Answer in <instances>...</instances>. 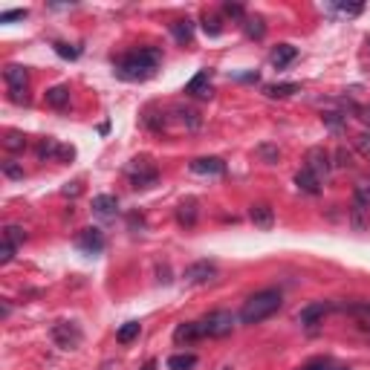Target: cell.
Wrapping results in <instances>:
<instances>
[{
	"mask_svg": "<svg viewBox=\"0 0 370 370\" xmlns=\"http://www.w3.org/2000/svg\"><path fill=\"white\" fill-rule=\"evenodd\" d=\"M159 61V50H136V53H127L116 61V75L122 82H148V78L156 73Z\"/></svg>",
	"mask_w": 370,
	"mask_h": 370,
	"instance_id": "cell-1",
	"label": "cell"
},
{
	"mask_svg": "<svg viewBox=\"0 0 370 370\" xmlns=\"http://www.w3.org/2000/svg\"><path fill=\"white\" fill-rule=\"evenodd\" d=\"M281 293L278 289H261V293H255L252 298H246V304L240 307V324H261V321H266L269 315H275L281 310Z\"/></svg>",
	"mask_w": 370,
	"mask_h": 370,
	"instance_id": "cell-2",
	"label": "cell"
},
{
	"mask_svg": "<svg viewBox=\"0 0 370 370\" xmlns=\"http://www.w3.org/2000/svg\"><path fill=\"white\" fill-rule=\"evenodd\" d=\"M197 330H200V339H223L234 330V315L229 310H214L197 321Z\"/></svg>",
	"mask_w": 370,
	"mask_h": 370,
	"instance_id": "cell-3",
	"label": "cell"
},
{
	"mask_svg": "<svg viewBox=\"0 0 370 370\" xmlns=\"http://www.w3.org/2000/svg\"><path fill=\"white\" fill-rule=\"evenodd\" d=\"M82 339H84V333L75 321H55L53 324V342L61 350H75L78 344H82Z\"/></svg>",
	"mask_w": 370,
	"mask_h": 370,
	"instance_id": "cell-4",
	"label": "cell"
},
{
	"mask_svg": "<svg viewBox=\"0 0 370 370\" xmlns=\"http://www.w3.org/2000/svg\"><path fill=\"white\" fill-rule=\"evenodd\" d=\"M127 176H131L133 188H151V185L159 180L156 168L148 163V159H133V163L127 165Z\"/></svg>",
	"mask_w": 370,
	"mask_h": 370,
	"instance_id": "cell-5",
	"label": "cell"
},
{
	"mask_svg": "<svg viewBox=\"0 0 370 370\" xmlns=\"http://www.w3.org/2000/svg\"><path fill=\"white\" fill-rule=\"evenodd\" d=\"M75 156V151L70 148V145H61L58 139L46 136L41 145H38V159H61V163H70V159Z\"/></svg>",
	"mask_w": 370,
	"mask_h": 370,
	"instance_id": "cell-6",
	"label": "cell"
},
{
	"mask_svg": "<svg viewBox=\"0 0 370 370\" xmlns=\"http://www.w3.org/2000/svg\"><path fill=\"white\" fill-rule=\"evenodd\" d=\"M307 168L318 176V180H324L333 171V156L324 151V148H310L307 151Z\"/></svg>",
	"mask_w": 370,
	"mask_h": 370,
	"instance_id": "cell-7",
	"label": "cell"
},
{
	"mask_svg": "<svg viewBox=\"0 0 370 370\" xmlns=\"http://www.w3.org/2000/svg\"><path fill=\"white\" fill-rule=\"evenodd\" d=\"M183 278H185V284H208V281L217 278V266L212 261H197L185 269Z\"/></svg>",
	"mask_w": 370,
	"mask_h": 370,
	"instance_id": "cell-8",
	"label": "cell"
},
{
	"mask_svg": "<svg viewBox=\"0 0 370 370\" xmlns=\"http://www.w3.org/2000/svg\"><path fill=\"white\" fill-rule=\"evenodd\" d=\"M333 310V304H327V301H315V304H310V307H304L301 313H298V324L301 327H315L321 318H324L327 313Z\"/></svg>",
	"mask_w": 370,
	"mask_h": 370,
	"instance_id": "cell-9",
	"label": "cell"
},
{
	"mask_svg": "<svg viewBox=\"0 0 370 370\" xmlns=\"http://www.w3.org/2000/svg\"><path fill=\"white\" fill-rule=\"evenodd\" d=\"M197 217H200V203H197V197H185L180 205H176V223H180L183 229L197 226Z\"/></svg>",
	"mask_w": 370,
	"mask_h": 370,
	"instance_id": "cell-10",
	"label": "cell"
},
{
	"mask_svg": "<svg viewBox=\"0 0 370 370\" xmlns=\"http://www.w3.org/2000/svg\"><path fill=\"white\" fill-rule=\"evenodd\" d=\"M75 246L82 252H87V255H99V252H104V234L99 229H82Z\"/></svg>",
	"mask_w": 370,
	"mask_h": 370,
	"instance_id": "cell-11",
	"label": "cell"
},
{
	"mask_svg": "<svg viewBox=\"0 0 370 370\" xmlns=\"http://www.w3.org/2000/svg\"><path fill=\"white\" fill-rule=\"evenodd\" d=\"M191 171L203 174V176H220V174H226V163H223L220 156H200L191 163Z\"/></svg>",
	"mask_w": 370,
	"mask_h": 370,
	"instance_id": "cell-12",
	"label": "cell"
},
{
	"mask_svg": "<svg viewBox=\"0 0 370 370\" xmlns=\"http://www.w3.org/2000/svg\"><path fill=\"white\" fill-rule=\"evenodd\" d=\"M249 220L255 223L257 229H263V232H269L272 226H275V212L266 205V203H255L252 208H249Z\"/></svg>",
	"mask_w": 370,
	"mask_h": 370,
	"instance_id": "cell-13",
	"label": "cell"
},
{
	"mask_svg": "<svg viewBox=\"0 0 370 370\" xmlns=\"http://www.w3.org/2000/svg\"><path fill=\"white\" fill-rule=\"evenodd\" d=\"M185 93L194 95V99H212V95H214V87H212V82H208V73H205V70L197 73V75L185 84Z\"/></svg>",
	"mask_w": 370,
	"mask_h": 370,
	"instance_id": "cell-14",
	"label": "cell"
},
{
	"mask_svg": "<svg viewBox=\"0 0 370 370\" xmlns=\"http://www.w3.org/2000/svg\"><path fill=\"white\" fill-rule=\"evenodd\" d=\"M3 78H6L9 90H26L29 87V70L21 67V64H6Z\"/></svg>",
	"mask_w": 370,
	"mask_h": 370,
	"instance_id": "cell-15",
	"label": "cell"
},
{
	"mask_svg": "<svg viewBox=\"0 0 370 370\" xmlns=\"http://www.w3.org/2000/svg\"><path fill=\"white\" fill-rule=\"evenodd\" d=\"M93 212L110 220V217H116L119 214V200L113 194H99V197H93Z\"/></svg>",
	"mask_w": 370,
	"mask_h": 370,
	"instance_id": "cell-16",
	"label": "cell"
},
{
	"mask_svg": "<svg viewBox=\"0 0 370 370\" xmlns=\"http://www.w3.org/2000/svg\"><path fill=\"white\" fill-rule=\"evenodd\" d=\"M298 58V50L293 44H278L275 50H272V55H269V61H272V67H278V70H284V67H289Z\"/></svg>",
	"mask_w": 370,
	"mask_h": 370,
	"instance_id": "cell-17",
	"label": "cell"
},
{
	"mask_svg": "<svg viewBox=\"0 0 370 370\" xmlns=\"http://www.w3.org/2000/svg\"><path fill=\"white\" fill-rule=\"evenodd\" d=\"M295 185L304 191V194H313V197L321 194V180H318V176H315L307 165H304V168L295 174Z\"/></svg>",
	"mask_w": 370,
	"mask_h": 370,
	"instance_id": "cell-18",
	"label": "cell"
},
{
	"mask_svg": "<svg viewBox=\"0 0 370 370\" xmlns=\"http://www.w3.org/2000/svg\"><path fill=\"white\" fill-rule=\"evenodd\" d=\"M333 310H344V313H350L362 327L370 330V304H333Z\"/></svg>",
	"mask_w": 370,
	"mask_h": 370,
	"instance_id": "cell-19",
	"label": "cell"
},
{
	"mask_svg": "<svg viewBox=\"0 0 370 370\" xmlns=\"http://www.w3.org/2000/svg\"><path fill=\"white\" fill-rule=\"evenodd\" d=\"M174 342L176 344H191V342H200V330H197V321H183L180 327L174 330Z\"/></svg>",
	"mask_w": 370,
	"mask_h": 370,
	"instance_id": "cell-20",
	"label": "cell"
},
{
	"mask_svg": "<svg viewBox=\"0 0 370 370\" xmlns=\"http://www.w3.org/2000/svg\"><path fill=\"white\" fill-rule=\"evenodd\" d=\"M44 99H46V104H50V107H55V110H64V107L70 104V87L55 84V87H50V90H46V95H44Z\"/></svg>",
	"mask_w": 370,
	"mask_h": 370,
	"instance_id": "cell-21",
	"label": "cell"
},
{
	"mask_svg": "<svg viewBox=\"0 0 370 370\" xmlns=\"http://www.w3.org/2000/svg\"><path fill=\"white\" fill-rule=\"evenodd\" d=\"M171 35H174L176 44H191V41H194V24H191L188 18L174 21L171 24Z\"/></svg>",
	"mask_w": 370,
	"mask_h": 370,
	"instance_id": "cell-22",
	"label": "cell"
},
{
	"mask_svg": "<svg viewBox=\"0 0 370 370\" xmlns=\"http://www.w3.org/2000/svg\"><path fill=\"white\" fill-rule=\"evenodd\" d=\"M139 333H142V324H139V321H127V324L119 327L116 342H119V344H131L133 339H139Z\"/></svg>",
	"mask_w": 370,
	"mask_h": 370,
	"instance_id": "cell-23",
	"label": "cell"
},
{
	"mask_svg": "<svg viewBox=\"0 0 370 370\" xmlns=\"http://www.w3.org/2000/svg\"><path fill=\"white\" fill-rule=\"evenodd\" d=\"M194 364H197L194 353H174V356L168 359V367L171 370H194Z\"/></svg>",
	"mask_w": 370,
	"mask_h": 370,
	"instance_id": "cell-24",
	"label": "cell"
},
{
	"mask_svg": "<svg viewBox=\"0 0 370 370\" xmlns=\"http://www.w3.org/2000/svg\"><path fill=\"white\" fill-rule=\"evenodd\" d=\"M243 29H246V35L249 38H255V41H261L263 35H266V24H263V18H243Z\"/></svg>",
	"mask_w": 370,
	"mask_h": 370,
	"instance_id": "cell-25",
	"label": "cell"
},
{
	"mask_svg": "<svg viewBox=\"0 0 370 370\" xmlns=\"http://www.w3.org/2000/svg\"><path fill=\"white\" fill-rule=\"evenodd\" d=\"M301 87L298 84H293V82H286V84H269L263 93L269 95V99H286V95H293V93H298Z\"/></svg>",
	"mask_w": 370,
	"mask_h": 370,
	"instance_id": "cell-26",
	"label": "cell"
},
{
	"mask_svg": "<svg viewBox=\"0 0 370 370\" xmlns=\"http://www.w3.org/2000/svg\"><path fill=\"white\" fill-rule=\"evenodd\" d=\"M3 148H6V151H24V148H26V136L18 133V131H9V133L3 136Z\"/></svg>",
	"mask_w": 370,
	"mask_h": 370,
	"instance_id": "cell-27",
	"label": "cell"
},
{
	"mask_svg": "<svg viewBox=\"0 0 370 370\" xmlns=\"http://www.w3.org/2000/svg\"><path fill=\"white\" fill-rule=\"evenodd\" d=\"M203 32L205 35H212V38L223 35V24H220L217 15H203Z\"/></svg>",
	"mask_w": 370,
	"mask_h": 370,
	"instance_id": "cell-28",
	"label": "cell"
},
{
	"mask_svg": "<svg viewBox=\"0 0 370 370\" xmlns=\"http://www.w3.org/2000/svg\"><path fill=\"white\" fill-rule=\"evenodd\" d=\"M3 240H6V243H12V246H24L26 243V232L21 226H6L3 229Z\"/></svg>",
	"mask_w": 370,
	"mask_h": 370,
	"instance_id": "cell-29",
	"label": "cell"
},
{
	"mask_svg": "<svg viewBox=\"0 0 370 370\" xmlns=\"http://www.w3.org/2000/svg\"><path fill=\"white\" fill-rule=\"evenodd\" d=\"M174 113H176V122H180V124H188V127L200 124L197 113H194V110H188V107H174Z\"/></svg>",
	"mask_w": 370,
	"mask_h": 370,
	"instance_id": "cell-30",
	"label": "cell"
},
{
	"mask_svg": "<svg viewBox=\"0 0 370 370\" xmlns=\"http://www.w3.org/2000/svg\"><path fill=\"white\" fill-rule=\"evenodd\" d=\"M362 3H335L333 6V12H339V15H344V18H356V15H362Z\"/></svg>",
	"mask_w": 370,
	"mask_h": 370,
	"instance_id": "cell-31",
	"label": "cell"
},
{
	"mask_svg": "<svg viewBox=\"0 0 370 370\" xmlns=\"http://www.w3.org/2000/svg\"><path fill=\"white\" fill-rule=\"evenodd\" d=\"M321 119H324V124L330 127L333 133H342V131H344V119H342V113H324Z\"/></svg>",
	"mask_w": 370,
	"mask_h": 370,
	"instance_id": "cell-32",
	"label": "cell"
},
{
	"mask_svg": "<svg viewBox=\"0 0 370 370\" xmlns=\"http://www.w3.org/2000/svg\"><path fill=\"white\" fill-rule=\"evenodd\" d=\"M3 174L9 180H24V168L15 163V159H3Z\"/></svg>",
	"mask_w": 370,
	"mask_h": 370,
	"instance_id": "cell-33",
	"label": "cell"
},
{
	"mask_svg": "<svg viewBox=\"0 0 370 370\" xmlns=\"http://www.w3.org/2000/svg\"><path fill=\"white\" fill-rule=\"evenodd\" d=\"M333 165H339V168H350L353 165V154L344 148V145L342 148H335V163Z\"/></svg>",
	"mask_w": 370,
	"mask_h": 370,
	"instance_id": "cell-34",
	"label": "cell"
},
{
	"mask_svg": "<svg viewBox=\"0 0 370 370\" xmlns=\"http://www.w3.org/2000/svg\"><path fill=\"white\" fill-rule=\"evenodd\" d=\"M353 145H356V151H359L364 159H370V133H359L356 139H353Z\"/></svg>",
	"mask_w": 370,
	"mask_h": 370,
	"instance_id": "cell-35",
	"label": "cell"
},
{
	"mask_svg": "<svg viewBox=\"0 0 370 370\" xmlns=\"http://www.w3.org/2000/svg\"><path fill=\"white\" fill-rule=\"evenodd\" d=\"M55 53L61 55V58H70V61H75L78 58V50H75V46H70V44H55Z\"/></svg>",
	"mask_w": 370,
	"mask_h": 370,
	"instance_id": "cell-36",
	"label": "cell"
},
{
	"mask_svg": "<svg viewBox=\"0 0 370 370\" xmlns=\"http://www.w3.org/2000/svg\"><path fill=\"white\" fill-rule=\"evenodd\" d=\"M26 9H9V12H3L0 15V24H9V21H21V18H26Z\"/></svg>",
	"mask_w": 370,
	"mask_h": 370,
	"instance_id": "cell-37",
	"label": "cell"
},
{
	"mask_svg": "<svg viewBox=\"0 0 370 370\" xmlns=\"http://www.w3.org/2000/svg\"><path fill=\"white\" fill-rule=\"evenodd\" d=\"M15 252H18V246H12V243H6V240H3V246H0V263H12Z\"/></svg>",
	"mask_w": 370,
	"mask_h": 370,
	"instance_id": "cell-38",
	"label": "cell"
},
{
	"mask_svg": "<svg viewBox=\"0 0 370 370\" xmlns=\"http://www.w3.org/2000/svg\"><path fill=\"white\" fill-rule=\"evenodd\" d=\"M223 12H226L229 18H240V21L246 18V15H243V6H240V3H226V6H223Z\"/></svg>",
	"mask_w": 370,
	"mask_h": 370,
	"instance_id": "cell-39",
	"label": "cell"
},
{
	"mask_svg": "<svg viewBox=\"0 0 370 370\" xmlns=\"http://www.w3.org/2000/svg\"><path fill=\"white\" fill-rule=\"evenodd\" d=\"M9 99L15 104H29V93L26 90H9Z\"/></svg>",
	"mask_w": 370,
	"mask_h": 370,
	"instance_id": "cell-40",
	"label": "cell"
},
{
	"mask_svg": "<svg viewBox=\"0 0 370 370\" xmlns=\"http://www.w3.org/2000/svg\"><path fill=\"white\" fill-rule=\"evenodd\" d=\"M261 156H266L269 163H278V156H281V151L278 148H269V145H261V151H257Z\"/></svg>",
	"mask_w": 370,
	"mask_h": 370,
	"instance_id": "cell-41",
	"label": "cell"
},
{
	"mask_svg": "<svg viewBox=\"0 0 370 370\" xmlns=\"http://www.w3.org/2000/svg\"><path fill=\"white\" fill-rule=\"evenodd\" d=\"M304 370H327V362H310Z\"/></svg>",
	"mask_w": 370,
	"mask_h": 370,
	"instance_id": "cell-42",
	"label": "cell"
},
{
	"mask_svg": "<svg viewBox=\"0 0 370 370\" xmlns=\"http://www.w3.org/2000/svg\"><path fill=\"white\" fill-rule=\"evenodd\" d=\"M142 370H156V362H154V359H151V362H148V364H145V367H142Z\"/></svg>",
	"mask_w": 370,
	"mask_h": 370,
	"instance_id": "cell-43",
	"label": "cell"
},
{
	"mask_svg": "<svg viewBox=\"0 0 370 370\" xmlns=\"http://www.w3.org/2000/svg\"><path fill=\"white\" fill-rule=\"evenodd\" d=\"M220 370H232V367H220Z\"/></svg>",
	"mask_w": 370,
	"mask_h": 370,
	"instance_id": "cell-44",
	"label": "cell"
}]
</instances>
